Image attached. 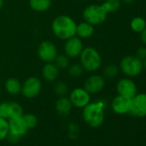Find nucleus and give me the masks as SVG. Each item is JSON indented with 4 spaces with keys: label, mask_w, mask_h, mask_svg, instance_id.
<instances>
[{
    "label": "nucleus",
    "mask_w": 146,
    "mask_h": 146,
    "mask_svg": "<svg viewBox=\"0 0 146 146\" xmlns=\"http://www.w3.org/2000/svg\"><path fill=\"white\" fill-rule=\"evenodd\" d=\"M77 23L67 15L56 17L52 23V31L59 40H66L76 35Z\"/></svg>",
    "instance_id": "1"
},
{
    "label": "nucleus",
    "mask_w": 146,
    "mask_h": 146,
    "mask_svg": "<svg viewBox=\"0 0 146 146\" xmlns=\"http://www.w3.org/2000/svg\"><path fill=\"white\" fill-rule=\"evenodd\" d=\"M105 103L103 101L90 102L83 108V119L84 122L93 128L101 126L105 118Z\"/></svg>",
    "instance_id": "2"
},
{
    "label": "nucleus",
    "mask_w": 146,
    "mask_h": 146,
    "mask_svg": "<svg viewBox=\"0 0 146 146\" xmlns=\"http://www.w3.org/2000/svg\"><path fill=\"white\" fill-rule=\"evenodd\" d=\"M79 63L84 71L95 72L99 70L102 64V58L100 52L92 46L84 47L79 55Z\"/></svg>",
    "instance_id": "3"
},
{
    "label": "nucleus",
    "mask_w": 146,
    "mask_h": 146,
    "mask_svg": "<svg viewBox=\"0 0 146 146\" xmlns=\"http://www.w3.org/2000/svg\"><path fill=\"white\" fill-rule=\"evenodd\" d=\"M119 68L127 78H134L143 70V61L136 55H126L121 58Z\"/></svg>",
    "instance_id": "4"
},
{
    "label": "nucleus",
    "mask_w": 146,
    "mask_h": 146,
    "mask_svg": "<svg viewBox=\"0 0 146 146\" xmlns=\"http://www.w3.org/2000/svg\"><path fill=\"white\" fill-rule=\"evenodd\" d=\"M108 17V13L104 11L101 5H90L83 11L84 21L92 24L93 26L103 23Z\"/></svg>",
    "instance_id": "5"
},
{
    "label": "nucleus",
    "mask_w": 146,
    "mask_h": 146,
    "mask_svg": "<svg viewBox=\"0 0 146 146\" xmlns=\"http://www.w3.org/2000/svg\"><path fill=\"white\" fill-rule=\"evenodd\" d=\"M42 90V83L36 77H29L22 84V95L27 99L37 97Z\"/></svg>",
    "instance_id": "6"
},
{
    "label": "nucleus",
    "mask_w": 146,
    "mask_h": 146,
    "mask_svg": "<svg viewBox=\"0 0 146 146\" xmlns=\"http://www.w3.org/2000/svg\"><path fill=\"white\" fill-rule=\"evenodd\" d=\"M37 55L39 58L45 63L53 62L58 55L57 46L51 40H43L38 46Z\"/></svg>",
    "instance_id": "7"
},
{
    "label": "nucleus",
    "mask_w": 146,
    "mask_h": 146,
    "mask_svg": "<svg viewBox=\"0 0 146 146\" xmlns=\"http://www.w3.org/2000/svg\"><path fill=\"white\" fill-rule=\"evenodd\" d=\"M69 99L72 104L73 107L77 108H84L85 106H87L90 101V94L83 87H78L73 89L69 95Z\"/></svg>",
    "instance_id": "8"
},
{
    "label": "nucleus",
    "mask_w": 146,
    "mask_h": 146,
    "mask_svg": "<svg viewBox=\"0 0 146 146\" xmlns=\"http://www.w3.org/2000/svg\"><path fill=\"white\" fill-rule=\"evenodd\" d=\"M84 48V46L82 39H80L77 35L66 40L64 45V54L69 58H78Z\"/></svg>",
    "instance_id": "9"
},
{
    "label": "nucleus",
    "mask_w": 146,
    "mask_h": 146,
    "mask_svg": "<svg viewBox=\"0 0 146 146\" xmlns=\"http://www.w3.org/2000/svg\"><path fill=\"white\" fill-rule=\"evenodd\" d=\"M128 113L134 117L146 116V93L137 94L131 99V107Z\"/></svg>",
    "instance_id": "10"
},
{
    "label": "nucleus",
    "mask_w": 146,
    "mask_h": 146,
    "mask_svg": "<svg viewBox=\"0 0 146 146\" xmlns=\"http://www.w3.org/2000/svg\"><path fill=\"white\" fill-rule=\"evenodd\" d=\"M116 90L118 95L127 97L133 98L137 94V88L135 82L130 78H124L118 81L116 84Z\"/></svg>",
    "instance_id": "11"
},
{
    "label": "nucleus",
    "mask_w": 146,
    "mask_h": 146,
    "mask_svg": "<svg viewBox=\"0 0 146 146\" xmlns=\"http://www.w3.org/2000/svg\"><path fill=\"white\" fill-rule=\"evenodd\" d=\"M106 85L105 78L99 74H93L84 81V88L90 94H97L103 90Z\"/></svg>",
    "instance_id": "12"
},
{
    "label": "nucleus",
    "mask_w": 146,
    "mask_h": 146,
    "mask_svg": "<svg viewBox=\"0 0 146 146\" xmlns=\"http://www.w3.org/2000/svg\"><path fill=\"white\" fill-rule=\"evenodd\" d=\"M111 107L113 111L117 114L128 113L131 107V99L118 95L113 99Z\"/></svg>",
    "instance_id": "13"
},
{
    "label": "nucleus",
    "mask_w": 146,
    "mask_h": 146,
    "mask_svg": "<svg viewBox=\"0 0 146 146\" xmlns=\"http://www.w3.org/2000/svg\"><path fill=\"white\" fill-rule=\"evenodd\" d=\"M9 121V131L10 133L16 134L19 137H23L29 131L28 126L26 125L23 116L15 119H10Z\"/></svg>",
    "instance_id": "14"
},
{
    "label": "nucleus",
    "mask_w": 146,
    "mask_h": 146,
    "mask_svg": "<svg viewBox=\"0 0 146 146\" xmlns=\"http://www.w3.org/2000/svg\"><path fill=\"white\" fill-rule=\"evenodd\" d=\"M41 75L46 82H54L59 75V69L53 62L46 63L41 69Z\"/></svg>",
    "instance_id": "15"
},
{
    "label": "nucleus",
    "mask_w": 146,
    "mask_h": 146,
    "mask_svg": "<svg viewBox=\"0 0 146 146\" xmlns=\"http://www.w3.org/2000/svg\"><path fill=\"white\" fill-rule=\"evenodd\" d=\"M72 104L66 96H59L55 102V110L60 116H68L72 110Z\"/></svg>",
    "instance_id": "16"
},
{
    "label": "nucleus",
    "mask_w": 146,
    "mask_h": 146,
    "mask_svg": "<svg viewBox=\"0 0 146 146\" xmlns=\"http://www.w3.org/2000/svg\"><path fill=\"white\" fill-rule=\"evenodd\" d=\"M94 26L85 21L77 24L76 35L80 39H88L94 35Z\"/></svg>",
    "instance_id": "17"
},
{
    "label": "nucleus",
    "mask_w": 146,
    "mask_h": 146,
    "mask_svg": "<svg viewBox=\"0 0 146 146\" xmlns=\"http://www.w3.org/2000/svg\"><path fill=\"white\" fill-rule=\"evenodd\" d=\"M5 89L11 96H17L22 90V83L15 78H8L5 83Z\"/></svg>",
    "instance_id": "18"
},
{
    "label": "nucleus",
    "mask_w": 146,
    "mask_h": 146,
    "mask_svg": "<svg viewBox=\"0 0 146 146\" xmlns=\"http://www.w3.org/2000/svg\"><path fill=\"white\" fill-rule=\"evenodd\" d=\"M52 0H29L30 8L36 12H44L50 9Z\"/></svg>",
    "instance_id": "19"
},
{
    "label": "nucleus",
    "mask_w": 146,
    "mask_h": 146,
    "mask_svg": "<svg viewBox=\"0 0 146 146\" xmlns=\"http://www.w3.org/2000/svg\"><path fill=\"white\" fill-rule=\"evenodd\" d=\"M121 0H104L101 5L108 14L118 11L121 7Z\"/></svg>",
    "instance_id": "20"
},
{
    "label": "nucleus",
    "mask_w": 146,
    "mask_h": 146,
    "mask_svg": "<svg viewBox=\"0 0 146 146\" xmlns=\"http://www.w3.org/2000/svg\"><path fill=\"white\" fill-rule=\"evenodd\" d=\"M23 107L16 102H9V118L10 119H15L19 118L23 115Z\"/></svg>",
    "instance_id": "21"
},
{
    "label": "nucleus",
    "mask_w": 146,
    "mask_h": 146,
    "mask_svg": "<svg viewBox=\"0 0 146 146\" xmlns=\"http://www.w3.org/2000/svg\"><path fill=\"white\" fill-rule=\"evenodd\" d=\"M68 74L72 78H79L83 76L84 70L80 63H74L69 65L67 68Z\"/></svg>",
    "instance_id": "22"
},
{
    "label": "nucleus",
    "mask_w": 146,
    "mask_h": 146,
    "mask_svg": "<svg viewBox=\"0 0 146 146\" xmlns=\"http://www.w3.org/2000/svg\"><path fill=\"white\" fill-rule=\"evenodd\" d=\"M130 27L132 31L140 34L146 28V21L141 17H136L131 19L130 23Z\"/></svg>",
    "instance_id": "23"
},
{
    "label": "nucleus",
    "mask_w": 146,
    "mask_h": 146,
    "mask_svg": "<svg viewBox=\"0 0 146 146\" xmlns=\"http://www.w3.org/2000/svg\"><path fill=\"white\" fill-rule=\"evenodd\" d=\"M119 68L113 64H108L103 70V77L108 79H113L119 74Z\"/></svg>",
    "instance_id": "24"
},
{
    "label": "nucleus",
    "mask_w": 146,
    "mask_h": 146,
    "mask_svg": "<svg viewBox=\"0 0 146 146\" xmlns=\"http://www.w3.org/2000/svg\"><path fill=\"white\" fill-rule=\"evenodd\" d=\"M70 59L64 53V54H58L56 56L53 63L56 64V66L59 69V70H67V68L69 67L70 64Z\"/></svg>",
    "instance_id": "25"
},
{
    "label": "nucleus",
    "mask_w": 146,
    "mask_h": 146,
    "mask_svg": "<svg viewBox=\"0 0 146 146\" xmlns=\"http://www.w3.org/2000/svg\"><path fill=\"white\" fill-rule=\"evenodd\" d=\"M9 121L7 119L0 117V142L6 139L9 134Z\"/></svg>",
    "instance_id": "26"
},
{
    "label": "nucleus",
    "mask_w": 146,
    "mask_h": 146,
    "mask_svg": "<svg viewBox=\"0 0 146 146\" xmlns=\"http://www.w3.org/2000/svg\"><path fill=\"white\" fill-rule=\"evenodd\" d=\"M54 93L58 96H65L69 92L68 85L64 82H58L53 87Z\"/></svg>",
    "instance_id": "27"
},
{
    "label": "nucleus",
    "mask_w": 146,
    "mask_h": 146,
    "mask_svg": "<svg viewBox=\"0 0 146 146\" xmlns=\"http://www.w3.org/2000/svg\"><path fill=\"white\" fill-rule=\"evenodd\" d=\"M23 119L26 124V125L28 126L29 130L35 128L37 125L38 123V119L35 116V114L34 113H26L23 115Z\"/></svg>",
    "instance_id": "28"
},
{
    "label": "nucleus",
    "mask_w": 146,
    "mask_h": 146,
    "mask_svg": "<svg viewBox=\"0 0 146 146\" xmlns=\"http://www.w3.org/2000/svg\"><path fill=\"white\" fill-rule=\"evenodd\" d=\"M0 117L7 119L9 118V102H0Z\"/></svg>",
    "instance_id": "29"
},
{
    "label": "nucleus",
    "mask_w": 146,
    "mask_h": 146,
    "mask_svg": "<svg viewBox=\"0 0 146 146\" xmlns=\"http://www.w3.org/2000/svg\"><path fill=\"white\" fill-rule=\"evenodd\" d=\"M136 56L139 59H141L142 61L143 59H145L146 58V46H140V47H138L137 50V52H136Z\"/></svg>",
    "instance_id": "30"
},
{
    "label": "nucleus",
    "mask_w": 146,
    "mask_h": 146,
    "mask_svg": "<svg viewBox=\"0 0 146 146\" xmlns=\"http://www.w3.org/2000/svg\"><path fill=\"white\" fill-rule=\"evenodd\" d=\"M68 130H69V135L72 136L74 135L75 137H78V127L77 125H75L74 123H71L68 126Z\"/></svg>",
    "instance_id": "31"
},
{
    "label": "nucleus",
    "mask_w": 146,
    "mask_h": 146,
    "mask_svg": "<svg viewBox=\"0 0 146 146\" xmlns=\"http://www.w3.org/2000/svg\"><path fill=\"white\" fill-rule=\"evenodd\" d=\"M6 139L9 141V143L15 144V143H17L20 141L21 137H19V136H17V135H16V134H13V133H10V132H9V134H8Z\"/></svg>",
    "instance_id": "32"
},
{
    "label": "nucleus",
    "mask_w": 146,
    "mask_h": 146,
    "mask_svg": "<svg viewBox=\"0 0 146 146\" xmlns=\"http://www.w3.org/2000/svg\"><path fill=\"white\" fill-rule=\"evenodd\" d=\"M140 39L144 46H146V28L140 33Z\"/></svg>",
    "instance_id": "33"
},
{
    "label": "nucleus",
    "mask_w": 146,
    "mask_h": 146,
    "mask_svg": "<svg viewBox=\"0 0 146 146\" xmlns=\"http://www.w3.org/2000/svg\"><path fill=\"white\" fill-rule=\"evenodd\" d=\"M134 1H135V0H121L122 3H125L126 5H131V4L134 3Z\"/></svg>",
    "instance_id": "34"
},
{
    "label": "nucleus",
    "mask_w": 146,
    "mask_h": 146,
    "mask_svg": "<svg viewBox=\"0 0 146 146\" xmlns=\"http://www.w3.org/2000/svg\"><path fill=\"white\" fill-rule=\"evenodd\" d=\"M143 69L146 70V58L143 60Z\"/></svg>",
    "instance_id": "35"
},
{
    "label": "nucleus",
    "mask_w": 146,
    "mask_h": 146,
    "mask_svg": "<svg viewBox=\"0 0 146 146\" xmlns=\"http://www.w3.org/2000/svg\"><path fill=\"white\" fill-rule=\"evenodd\" d=\"M3 5H4V0H0V10L3 8Z\"/></svg>",
    "instance_id": "36"
},
{
    "label": "nucleus",
    "mask_w": 146,
    "mask_h": 146,
    "mask_svg": "<svg viewBox=\"0 0 146 146\" xmlns=\"http://www.w3.org/2000/svg\"><path fill=\"white\" fill-rule=\"evenodd\" d=\"M0 97H1V90H0Z\"/></svg>",
    "instance_id": "37"
},
{
    "label": "nucleus",
    "mask_w": 146,
    "mask_h": 146,
    "mask_svg": "<svg viewBox=\"0 0 146 146\" xmlns=\"http://www.w3.org/2000/svg\"><path fill=\"white\" fill-rule=\"evenodd\" d=\"M97 1H104V0H97Z\"/></svg>",
    "instance_id": "38"
}]
</instances>
